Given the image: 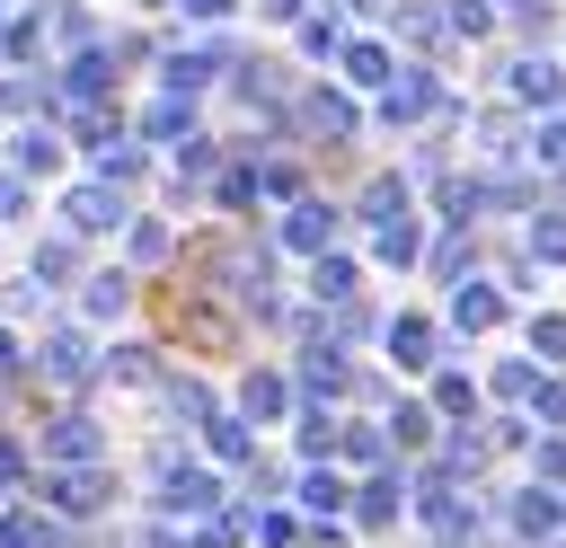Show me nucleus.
I'll return each instance as SVG.
<instances>
[{"label":"nucleus","instance_id":"nucleus-1","mask_svg":"<svg viewBox=\"0 0 566 548\" xmlns=\"http://www.w3.org/2000/svg\"><path fill=\"white\" fill-rule=\"evenodd\" d=\"M212 504H221V477L168 451V460H159V513H168V521H203Z\"/></svg>","mask_w":566,"mask_h":548},{"label":"nucleus","instance_id":"nucleus-2","mask_svg":"<svg viewBox=\"0 0 566 548\" xmlns=\"http://www.w3.org/2000/svg\"><path fill=\"white\" fill-rule=\"evenodd\" d=\"M416 513H424V530H433V539H469V521H478V513H469V495H460V477H451L442 460L416 477Z\"/></svg>","mask_w":566,"mask_h":548},{"label":"nucleus","instance_id":"nucleus-3","mask_svg":"<svg viewBox=\"0 0 566 548\" xmlns=\"http://www.w3.org/2000/svg\"><path fill=\"white\" fill-rule=\"evenodd\" d=\"M433 106H442L433 71H389V80H380V124H424Z\"/></svg>","mask_w":566,"mask_h":548},{"label":"nucleus","instance_id":"nucleus-4","mask_svg":"<svg viewBox=\"0 0 566 548\" xmlns=\"http://www.w3.org/2000/svg\"><path fill=\"white\" fill-rule=\"evenodd\" d=\"M44 495H53V513H97V504H106V468H97V460H62V468L44 477Z\"/></svg>","mask_w":566,"mask_h":548},{"label":"nucleus","instance_id":"nucleus-5","mask_svg":"<svg viewBox=\"0 0 566 548\" xmlns=\"http://www.w3.org/2000/svg\"><path fill=\"white\" fill-rule=\"evenodd\" d=\"M504 88H513V106H539V115H548V106L566 97V71H557L548 53H522V62L504 71Z\"/></svg>","mask_w":566,"mask_h":548},{"label":"nucleus","instance_id":"nucleus-6","mask_svg":"<svg viewBox=\"0 0 566 548\" xmlns=\"http://www.w3.org/2000/svg\"><path fill=\"white\" fill-rule=\"evenodd\" d=\"M557 521H566V486L531 477V486L513 495V530H522V539H557Z\"/></svg>","mask_w":566,"mask_h":548},{"label":"nucleus","instance_id":"nucleus-7","mask_svg":"<svg viewBox=\"0 0 566 548\" xmlns=\"http://www.w3.org/2000/svg\"><path fill=\"white\" fill-rule=\"evenodd\" d=\"M345 504H354V521H371V530H380V521H398V513H407V477H398V468H371Z\"/></svg>","mask_w":566,"mask_h":548},{"label":"nucleus","instance_id":"nucleus-8","mask_svg":"<svg viewBox=\"0 0 566 548\" xmlns=\"http://www.w3.org/2000/svg\"><path fill=\"white\" fill-rule=\"evenodd\" d=\"M62 221H71V230H115V221H124V194H115V177H97V186H71Z\"/></svg>","mask_w":566,"mask_h":548},{"label":"nucleus","instance_id":"nucleus-9","mask_svg":"<svg viewBox=\"0 0 566 548\" xmlns=\"http://www.w3.org/2000/svg\"><path fill=\"white\" fill-rule=\"evenodd\" d=\"M283 239H292L301 256H318V247H336V203H318V194H301V203L283 212Z\"/></svg>","mask_w":566,"mask_h":548},{"label":"nucleus","instance_id":"nucleus-10","mask_svg":"<svg viewBox=\"0 0 566 548\" xmlns=\"http://www.w3.org/2000/svg\"><path fill=\"white\" fill-rule=\"evenodd\" d=\"M35 362H44V371H53V380H62V389H80V380H88V371H97V354H88V336H80V327H53V336H44V354H35Z\"/></svg>","mask_w":566,"mask_h":548},{"label":"nucleus","instance_id":"nucleus-11","mask_svg":"<svg viewBox=\"0 0 566 548\" xmlns=\"http://www.w3.org/2000/svg\"><path fill=\"white\" fill-rule=\"evenodd\" d=\"M495 318H504V292H495V283H460V292H451V327H460V336H486Z\"/></svg>","mask_w":566,"mask_h":548},{"label":"nucleus","instance_id":"nucleus-12","mask_svg":"<svg viewBox=\"0 0 566 548\" xmlns=\"http://www.w3.org/2000/svg\"><path fill=\"white\" fill-rule=\"evenodd\" d=\"M283 407H292V389H283V371H248V380H239V415H248V424H274Z\"/></svg>","mask_w":566,"mask_h":548},{"label":"nucleus","instance_id":"nucleus-13","mask_svg":"<svg viewBox=\"0 0 566 548\" xmlns=\"http://www.w3.org/2000/svg\"><path fill=\"white\" fill-rule=\"evenodd\" d=\"M106 442H97V424L88 415H53L44 424V460H97Z\"/></svg>","mask_w":566,"mask_h":548},{"label":"nucleus","instance_id":"nucleus-14","mask_svg":"<svg viewBox=\"0 0 566 548\" xmlns=\"http://www.w3.org/2000/svg\"><path fill=\"white\" fill-rule=\"evenodd\" d=\"M0 548H62V521L35 513V504H18V513H0Z\"/></svg>","mask_w":566,"mask_h":548},{"label":"nucleus","instance_id":"nucleus-15","mask_svg":"<svg viewBox=\"0 0 566 548\" xmlns=\"http://www.w3.org/2000/svg\"><path fill=\"white\" fill-rule=\"evenodd\" d=\"M389 354L398 371H433V318H389Z\"/></svg>","mask_w":566,"mask_h":548},{"label":"nucleus","instance_id":"nucleus-16","mask_svg":"<svg viewBox=\"0 0 566 548\" xmlns=\"http://www.w3.org/2000/svg\"><path fill=\"white\" fill-rule=\"evenodd\" d=\"M292 495H301V504H310V513H318V521H336V513H345V495H354V486H345V477H336V468H318V460H310V468H301V486H292Z\"/></svg>","mask_w":566,"mask_h":548},{"label":"nucleus","instance_id":"nucleus-17","mask_svg":"<svg viewBox=\"0 0 566 548\" xmlns=\"http://www.w3.org/2000/svg\"><path fill=\"white\" fill-rule=\"evenodd\" d=\"M301 124H310L318 141H345V133H354V106H345L336 88H318V97H301Z\"/></svg>","mask_w":566,"mask_h":548},{"label":"nucleus","instance_id":"nucleus-18","mask_svg":"<svg viewBox=\"0 0 566 548\" xmlns=\"http://www.w3.org/2000/svg\"><path fill=\"white\" fill-rule=\"evenodd\" d=\"M203 442H212V460H256V433H248V415H203Z\"/></svg>","mask_w":566,"mask_h":548},{"label":"nucleus","instance_id":"nucleus-19","mask_svg":"<svg viewBox=\"0 0 566 548\" xmlns=\"http://www.w3.org/2000/svg\"><path fill=\"white\" fill-rule=\"evenodd\" d=\"M336 62H345V80H354V88H380V80L398 71V62H389V44H336Z\"/></svg>","mask_w":566,"mask_h":548},{"label":"nucleus","instance_id":"nucleus-20","mask_svg":"<svg viewBox=\"0 0 566 548\" xmlns=\"http://www.w3.org/2000/svg\"><path fill=\"white\" fill-rule=\"evenodd\" d=\"M363 221H371V230L407 221V186H398V177H371V186H363Z\"/></svg>","mask_w":566,"mask_h":548},{"label":"nucleus","instance_id":"nucleus-21","mask_svg":"<svg viewBox=\"0 0 566 548\" xmlns=\"http://www.w3.org/2000/svg\"><path fill=\"white\" fill-rule=\"evenodd\" d=\"M433 415H451V424H478V389H469V371H442V380H433Z\"/></svg>","mask_w":566,"mask_h":548},{"label":"nucleus","instance_id":"nucleus-22","mask_svg":"<svg viewBox=\"0 0 566 548\" xmlns=\"http://www.w3.org/2000/svg\"><path fill=\"white\" fill-rule=\"evenodd\" d=\"M310 292H318V301H345V292H354V256L318 247V265H310Z\"/></svg>","mask_w":566,"mask_h":548},{"label":"nucleus","instance_id":"nucleus-23","mask_svg":"<svg viewBox=\"0 0 566 548\" xmlns=\"http://www.w3.org/2000/svg\"><path fill=\"white\" fill-rule=\"evenodd\" d=\"M106 380H133V389H150V380H159V354H150V345H115V354H106Z\"/></svg>","mask_w":566,"mask_h":548},{"label":"nucleus","instance_id":"nucleus-24","mask_svg":"<svg viewBox=\"0 0 566 548\" xmlns=\"http://www.w3.org/2000/svg\"><path fill=\"white\" fill-rule=\"evenodd\" d=\"M124 301H133V283H124V274H88V292H80V309H88V318H115Z\"/></svg>","mask_w":566,"mask_h":548},{"label":"nucleus","instance_id":"nucleus-25","mask_svg":"<svg viewBox=\"0 0 566 548\" xmlns=\"http://www.w3.org/2000/svg\"><path fill=\"white\" fill-rule=\"evenodd\" d=\"M433 424H442L433 407H398V415H389V442H398V451H424V442H433Z\"/></svg>","mask_w":566,"mask_h":548},{"label":"nucleus","instance_id":"nucleus-26","mask_svg":"<svg viewBox=\"0 0 566 548\" xmlns=\"http://www.w3.org/2000/svg\"><path fill=\"white\" fill-rule=\"evenodd\" d=\"M531 256L539 265H566V212H531Z\"/></svg>","mask_w":566,"mask_h":548},{"label":"nucleus","instance_id":"nucleus-27","mask_svg":"<svg viewBox=\"0 0 566 548\" xmlns=\"http://www.w3.org/2000/svg\"><path fill=\"white\" fill-rule=\"evenodd\" d=\"M18 168H27V177H44V168H62V141H53L44 124H35V133H18Z\"/></svg>","mask_w":566,"mask_h":548},{"label":"nucleus","instance_id":"nucleus-28","mask_svg":"<svg viewBox=\"0 0 566 548\" xmlns=\"http://www.w3.org/2000/svg\"><path fill=\"white\" fill-rule=\"evenodd\" d=\"M371 256H380V265H407V256H416V212L389 221V230H371Z\"/></svg>","mask_w":566,"mask_h":548},{"label":"nucleus","instance_id":"nucleus-29","mask_svg":"<svg viewBox=\"0 0 566 548\" xmlns=\"http://www.w3.org/2000/svg\"><path fill=\"white\" fill-rule=\"evenodd\" d=\"M336 451L345 460H389V433L380 424H336Z\"/></svg>","mask_w":566,"mask_h":548},{"label":"nucleus","instance_id":"nucleus-30","mask_svg":"<svg viewBox=\"0 0 566 548\" xmlns=\"http://www.w3.org/2000/svg\"><path fill=\"white\" fill-rule=\"evenodd\" d=\"M442 27H451V35H469V44H478V35H486V27H495V9H486V0H451V9H442Z\"/></svg>","mask_w":566,"mask_h":548},{"label":"nucleus","instance_id":"nucleus-31","mask_svg":"<svg viewBox=\"0 0 566 548\" xmlns=\"http://www.w3.org/2000/svg\"><path fill=\"white\" fill-rule=\"evenodd\" d=\"M531 159H539V168H557V177H566V115H548V124H539V133H531Z\"/></svg>","mask_w":566,"mask_h":548},{"label":"nucleus","instance_id":"nucleus-32","mask_svg":"<svg viewBox=\"0 0 566 548\" xmlns=\"http://www.w3.org/2000/svg\"><path fill=\"white\" fill-rule=\"evenodd\" d=\"M522 407H531V424H566V389H557V380H531Z\"/></svg>","mask_w":566,"mask_h":548},{"label":"nucleus","instance_id":"nucleus-33","mask_svg":"<svg viewBox=\"0 0 566 548\" xmlns=\"http://www.w3.org/2000/svg\"><path fill=\"white\" fill-rule=\"evenodd\" d=\"M142 124H150V133H159V141H177V133H186V97H177V88H168V97H159V106H150V115H142Z\"/></svg>","mask_w":566,"mask_h":548},{"label":"nucleus","instance_id":"nucleus-34","mask_svg":"<svg viewBox=\"0 0 566 548\" xmlns=\"http://www.w3.org/2000/svg\"><path fill=\"white\" fill-rule=\"evenodd\" d=\"M531 380H539V362H495V398H513V407H522V398H531Z\"/></svg>","mask_w":566,"mask_h":548},{"label":"nucleus","instance_id":"nucleus-35","mask_svg":"<svg viewBox=\"0 0 566 548\" xmlns=\"http://www.w3.org/2000/svg\"><path fill=\"white\" fill-rule=\"evenodd\" d=\"M168 407H177L186 424H203V415H212V389H203V380H177V389H168Z\"/></svg>","mask_w":566,"mask_h":548},{"label":"nucleus","instance_id":"nucleus-36","mask_svg":"<svg viewBox=\"0 0 566 548\" xmlns=\"http://www.w3.org/2000/svg\"><path fill=\"white\" fill-rule=\"evenodd\" d=\"M531 354L539 362H566V318H531Z\"/></svg>","mask_w":566,"mask_h":548},{"label":"nucleus","instance_id":"nucleus-37","mask_svg":"<svg viewBox=\"0 0 566 548\" xmlns=\"http://www.w3.org/2000/svg\"><path fill=\"white\" fill-rule=\"evenodd\" d=\"M531 468H539L548 486H566V442H557V433H548V442H531Z\"/></svg>","mask_w":566,"mask_h":548},{"label":"nucleus","instance_id":"nucleus-38","mask_svg":"<svg viewBox=\"0 0 566 548\" xmlns=\"http://www.w3.org/2000/svg\"><path fill=\"white\" fill-rule=\"evenodd\" d=\"M398 27H407L416 44H433V35H451V27H442V9H398Z\"/></svg>","mask_w":566,"mask_h":548},{"label":"nucleus","instance_id":"nucleus-39","mask_svg":"<svg viewBox=\"0 0 566 548\" xmlns=\"http://www.w3.org/2000/svg\"><path fill=\"white\" fill-rule=\"evenodd\" d=\"M478 141H486V159H513V150H522V141H513V124H504V115H486V124H478Z\"/></svg>","mask_w":566,"mask_h":548},{"label":"nucleus","instance_id":"nucleus-40","mask_svg":"<svg viewBox=\"0 0 566 548\" xmlns=\"http://www.w3.org/2000/svg\"><path fill=\"white\" fill-rule=\"evenodd\" d=\"M301 451L327 460V451H336V424H327V415H301Z\"/></svg>","mask_w":566,"mask_h":548},{"label":"nucleus","instance_id":"nucleus-41","mask_svg":"<svg viewBox=\"0 0 566 548\" xmlns=\"http://www.w3.org/2000/svg\"><path fill=\"white\" fill-rule=\"evenodd\" d=\"M301 44H310V53H318V62H327V53H336V44H345V35H336V18H310V27H301Z\"/></svg>","mask_w":566,"mask_h":548},{"label":"nucleus","instance_id":"nucleus-42","mask_svg":"<svg viewBox=\"0 0 566 548\" xmlns=\"http://www.w3.org/2000/svg\"><path fill=\"white\" fill-rule=\"evenodd\" d=\"M133 256H142V265L168 256V230H159V221H133Z\"/></svg>","mask_w":566,"mask_h":548},{"label":"nucleus","instance_id":"nucleus-43","mask_svg":"<svg viewBox=\"0 0 566 548\" xmlns=\"http://www.w3.org/2000/svg\"><path fill=\"white\" fill-rule=\"evenodd\" d=\"M62 274H71V247H62V239H53V247H35V283H62Z\"/></svg>","mask_w":566,"mask_h":548},{"label":"nucleus","instance_id":"nucleus-44","mask_svg":"<svg viewBox=\"0 0 566 548\" xmlns=\"http://www.w3.org/2000/svg\"><path fill=\"white\" fill-rule=\"evenodd\" d=\"M460 265H469V239H442V247H433V274H442V283H451V274H460Z\"/></svg>","mask_w":566,"mask_h":548},{"label":"nucleus","instance_id":"nucleus-45","mask_svg":"<svg viewBox=\"0 0 566 548\" xmlns=\"http://www.w3.org/2000/svg\"><path fill=\"white\" fill-rule=\"evenodd\" d=\"M18 477H27V451H18L9 433H0V486H18Z\"/></svg>","mask_w":566,"mask_h":548},{"label":"nucleus","instance_id":"nucleus-46","mask_svg":"<svg viewBox=\"0 0 566 548\" xmlns=\"http://www.w3.org/2000/svg\"><path fill=\"white\" fill-rule=\"evenodd\" d=\"M9 212H27V186H18V177H0V221H9Z\"/></svg>","mask_w":566,"mask_h":548},{"label":"nucleus","instance_id":"nucleus-47","mask_svg":"<svg viewBox=\"0 0 566 548\" xmlns=\"http://www.w3.org/2000/svg\"><path fill=\"white\" fill-rule=\"evenodd\" d=\"M265 18H310V0H265Z\"/></svg>","mask_w":566,"mask_h":548},{"label":"nucleus","instance_id":"nucleus-48","mask_svg":"<svg viewBox=\"0 0 566 548\" xmlns=\"http://www.w3.org/2000/svg\"><path fill=\"white\" fill-rule=\"evenodd\" d=\"M9 371H18V336H0V380H9Z\"/></svg>","mask_w":566,"mask_h":548},{"label":"nucleus","instance_id":"nucleus-49","mask_svg":"<svg viewBox=\"0 0 566 548\" xmlns=\"http://www.w3.org/2000/svg\"><path fill=\"white\" fill-rule=\"evenodd\" d=\"M221 9H230V0H186V18H221Z\"/></svg>","mask_w":566,"mask_h":548},{"label":"nucleus","instance_id":"nucleus-50","mask_svg":"<svg viewBox=\"0 0 566 548\" xmlns=\"http://www.w3.org/2000/svg\"><path fill=\"white\" fill-rule=\"evenodd\" d=\"M354 9H380V0H354Z\"/></svg>","mask_w":566,"mask_h":548},{"label":"nucleus","instance_id":"nucleus-51","mask_svg":"<svg viewBox=\"0 0 566 548\" xmlns=\"http://www.w3.org/2000/svg\"><path fill=\"white\" fill-rule=\"evenodd\" d=\"M0 53H9V27H0Z\"/></svg>","mask_w":566,"mask_h":548},{"label":"nucleus","instance_id":"nucleus-52","mask_svg":"<svg viewBox=\"0 0 566 548\" xmlns=\"http://www.w3.org/2000/svg\"><path fill=\"white\" fill-rule=\"evenodd\" d=\"M539 548H566V539H539Z\"/></svg>","mask_w":566,"mask_h":548}]
</instances>
